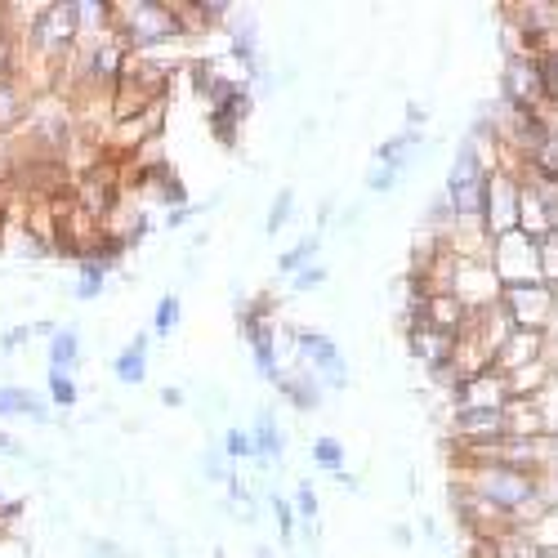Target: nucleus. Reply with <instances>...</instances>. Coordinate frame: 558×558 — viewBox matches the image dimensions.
Wrapping results in <instances>:
<instances>
[{"instance_id": "1", "label": "nucleus", "mask_w": 558, "mask_h": 558, "mask_svg": "<svg viewBox=\"0 0 558 558\" xmlns=\"http://www.w3.org/2000/svg\"><path fill=\"white\" fill-rule=\"evenodd\" d=\"M192 23L184 18V5H161V0H130L117 5V41L130 54H152L166 41H184Z\"/></svg>"}, {"instance_id": "2", "label": "nucleus", "mask_w": 558, "mask_h": 558, "mask_svg": "<svg viewBox=\"0 0 558 558\" xmlns=\"http://www.w3.org/2000/svg\"><path fill=\"white\" fill-rule=\"evenodd\" d=\"M487 175H492V161L478 148L474 139H460L456 152H451L447 166V201L456 210V224H483V197H487Z\"/></svg>"}, {"instance_id": "3", "label": "nucleus", "mask_w": 558, "mask_h": 558, "mask_svg": "<svg viewBox=\"0 0 558 558\" xmlns=\"http://www.w3.org/2000/svg\"><path fill=\"white\" fill-rule=\"evenodd\" d=\"M518 215H523V179H518L514 166H492V175H487V197H483L487 242L514 233Z\"/></svg>"}, {"instance_id": "4", "label": "nucleus", "mask_w": 558, "mask_h": 558, "mask_svg": "<svg viewBox=\"0 0 558 558\" xmlns=\"http://www.w3.org/2000/svg\"><path fill=\"white\" fill-rule=\"evenodd\" d=\"M500 103L558 117V112L550 108V90H545L541 63H536L532 54H505V67H500Z\"/></svg>"}, {"instance_id": "5", "label": "nucleus", "mask_w": 558, "mask_h": 558, "mask_svg": "<svg viewBox=\"0 0 558 558\" xmlns=\"http://www.w3.org/2000/svg\"><path fill=\"white\" fill-rule=\"evenodd\" d=\"M487 264H492L496 282L500 286H532L541 282V246L532 242V237H523L514 228V233L496 237L492 246H487Z\"/></svg>"}, {"instance_id": "6", "label": "nucleus", "mask_w": 558, "mask_h": 558, "mask_svg": "<svg viewBox=\"0 0 558 558\" xmlns=\"http://www.w3.org/2000/svg\"><path fill=\"white\" fill-rule=\"evenodd\" d=\"M81 36V0H59L45 5L41 18H32V50L41 59H67Z\"/></svg>"}, {"instance_id": "7", "label": "nucleus", "mask_w": 558, "mask_h": 558, "mask_svg": "<svg viewBox=\"0 0 558 558\" xmlns=\"http://www.w3.org/2000/svg\"><path fill=\"white\" fill-rule=\"evenodd\" d=\"M500 309L514 322V331H545L554 335L558 322V300H554V286L532 282V286H505L500 291Z\"/></svg>"}, {"instance_id": "8", "label": "nucleus", "mask_w": 558, "mask_h": 558, "mask_svg": "<svg viewBox=\"0 0 558 558\" xmlns=\"http://www.w3.org/2000/svg\"><path fill=\"white\" fill-rule=\"evenodd\" d=\"M447 291L478 317V313L496 309V304H500V291H505V286L496 282V273H492V264H487V259H465V255H456V273H451V286H447Z\"/></svg>"}, {"instance_id": "9", "label": "nucleus", "mask_w": 558, "mask_h": 558, "mask_svg": "<svg viewBox=\"0 0 558 558\" xmlns=\"http://www.w3.org/2000/svg\"><path fill=\"white\" fill-rule=\"evenodd\" d=\"M295 353L309 362V371L326 384V389H344V384H349V362H344L340 344H335L331 335H322V331H295Z\"/></svg>"}, {"instance_id": "10", "label": "nucleus", "mask_w": 558, "mask_h": 558, "mask_svg": "<svg viewBox=\"0 0 558 558\" xmlns=\"http://www.w3.org/2000/svg\"><path fill=\"white\" fill-rule=\"evenodd\" d=\"M447 434L456 447H483V442L505 438V411H474V407H451Z\"/></svg>"}, {"instance_id": "11", "label": "nucleus", "mask_w": 558, "mask_h": 558, "mask_svg": "<svg viewBox=\"0 0 558 558\" xmlns=\"http://www.w3.org/2000/svg\"><path fill=\"white\" fill-rule=\"evenodd\" d=\"M509 402V389H505V375L496 367L492 371H478L469 380H460L451 389V407H474V411H500Z\"/></svg>"}, {"instance_id": "12", "label": "nucleus", "mask_w": 558, "mask_h": 558, "mask_svg": "<svg viewBox=\"0 0 558 558\" xmlns=\"http://www.w3.org/2000/svg\"><path fill=\"white\" fill-rule=\"evenodd\" d=\"M554 335H545V331H509V340L500 344V353H496V362L492 367L505 375V371H518V367H527V362H541V358H550L554 353Z\"/></svg>"}, {"instance_id": "13", "label": "nucleus", "mask_w": 558, "mask_h": 558, "mask_svg": "<svg viewBox=\"0 0 558 558\" xmlns=\"http://www.w3.org/2000/svg\"><path fill=\"white\" fill-rule=\"evenodd\" d=\"M558 384V367H554V353L541 362H527V367L518 371H505V389L509 398H541L545 389H554Z\"/></svg>"}, {"instance_id": "14", "label": "nucleus", "mask_w": 558, "mask_h": 558, "mask_svg": "<svg viewBox=\"0 0 558 558\" xmlns=\"http://www.w3.org/2000/svg\"><path fill=\"white\" fill-rule=\"evenodd\" d=\"M420 143H425V130H416V125H402L398 134H389V139L375 148V166H398V170H407V175H411Z\"/></svg>"}, {"instance_id": "15", "label": "nucleus", "mask_w": 558, "mask_h": 558, "mask_svg": "<svg viewBox=\"0 0 558 558\" xmlns=\"http://www.w3.org/2000/svg\"><path fill=\"white\" fill-rule=\"evenodd\" d=\"M250 442H255V460H259V465H282L286 438H282V425H277L273 407H259V411H255V425H250Z\"/></svg>"}, {"instance_id": "16", "label": "nucleus", "mask_w": 558, "mask_h": 558, "mask_svg": "<svg viewBox=\"0 0 558 558\" xmlns=\"http://www.w3.org/2000/svg\"><path fill=\"white\" fill-rule=\"evenodd\" d=\"M277 393H282V398L291 402L295 411H317V407H322L326 384L317 380L313 371H282V380H277Z\"/></svg>"}, {"instance_id": "17", "label": "nucleus", "mask_w": 558, "mask_h": 558, "mask_svg": "<svg viewBox=\"0 0 558 558\" xmlns=\"http://www.w3.org/2000/svg\"><path fill=\"white\" fill-rule=\"evenodd\" d=\"M148 349H152V335H134L130 349L117 353L112 371H117L121 384H143V375H148Z\"/></svg>"}, {"instance_id": "18", "label": "nucleus", "mask_w": 558, "mask_h": 558, "mask_svg": "<svg viewBox=\"0 0 558 558\" xmlns=\"http://www.w3.org/2000/svg\"><path fill=\"white\" fill-rule=\"evenodd\" d=\"M0 416H27V420H36V425H50L54 420L50 407L27 389H0Z\"/></svg>"}, {"instance_id": "19", "label": "nucleus", "mask_w": 558, "mask_h": 558, "mask_svg": "<svg viewBox=\"0 0 558 558\" xmlns=\"http://www.w3.org/2000/svg\"><path fill=\"white\" fill-rule=\"evenodd\" d=\"M518 536H523L527 545H532L536 554H550L558 550V509H545V514H536L532 523L518 527Z\"/></svg>"}, {"instance_id": "20", "label": "nucleus", "mask_w": 558, "mask_h": 558, "mask_svg": "<svg viewBox=\"0 0 558 558\" xmlns=\"http://www.w3.org/2000/svg\"><path fill=\"white\" fill-rule=\"evenodd\" d=\"M317 250H322V233L300 237V242H295L291 250H282V259H277V273H282V277H295L300 268H309V264H313Z\"/></svg>"}, {"instance_id": "21", "label": "nucleus", "mask_w": 558, "mask_h": 558, "mask_svg": "<svg viewBox=\"0 0 558 558\" xmlns=\"http://www.w3.org/2000/svg\"><path fill=\"white\" fill-rule=\"evenodd\" d=\"M179 322H184V304H179V295H161L157 309H152V340H170V335L179 331Z\"/></svg>"}, {"instance_id": "22", "label": "nucleus", "mask_w": 558, "mask_h": 558, "mask_svg": "<svg viewBox=\"0 0 558 558\" xmlns=\"http://www.w3.org/2000/svg\"><path fill=\"white\" fill-rule=\"evenodd\" d=\"M76 358H81V335H76L72 326L54 331V340H50V371H72Z\"/></svg>"}, {"instance_id": "23", "label": "nucleus", "mask_w": 558, "mask_h": 558, "mask_svg": "<svg viewBox=\"0 0 558 558\" xmlns=\"http://www.w3.org/2000/svg\"><path fill=\"white\" fill-rule=\"evenodd\" d=\"M108 286V264L103 259H81V277H76V300H99Z\"/></svg>"}, {"instance_id": "24", "label": "nucleus", "mask_w": 558, "mask_h": 558, "mask_svg": "<svg viewBox=\"0 0 558 558\" xmlns=\"http://www.w3.org/2000/svg\"><path fill=\"white\" fill-rule=\"evenodd\" d=\"M295 518H300V527H304V536L309 541H317V492H313V483H295Z\"/></svg>"}, {"instance_id": "25", "label": "nucleus", "mask_w": 558, "mask_h": 558, "mask_svg": "<svg viewBox=\"0 0 558 558\" xmlns=\"http://www.w3.org/2000/svg\"><path fill=\"white\" fill-rule=\"evenodd\" d=\"M309 456L317 460V469H326V474H340V469H344V442L331 438V434H322V438H313Z\"/></svg>"}, {"instance_id": "26", "label": "nucleus", "mask_w": 558, "mask_h": 558, "mask_svg": "<svg viewBox=\"0 0 558 558\" xmlns=\"http://www.w3.org/2000/svg\"><path fill=\"white\" fill-rule=\"evenodd\" d=\"M291 219H295V188H282V192L273 197V206H268L264 233H268V237H277L286 224H291Z\"/></svg>"}, {"instance_id": "27", "label": "nucleus", "mask_w": 558, "mask_h": 558, "mask_svg": "<svg viewBox=\"0 0 558 558\" xmlns=\"http://www.w3.org/2000/svg\"><path fill=\"white\" fill-rule=\"evenodd\" d=\"M18 121H23V94L9 81H0V130H14Z\"/></svg>"}, {"instance_id": "28", "label": "nucleus", "mask_w": 558, "mask_h": 558, "mask_svg": "<svg viewBox=\"0 0 558 558\" xmlns=\"http://www.w3.org/2000/svg\"><path fill=\"white\" fill-rule=\"evenodd\" d=\"M402 179H407V170H398V166H371L367 170V192H380L384 197V192H393Z\"/></svg>"}, {"instance_id": "29", "label": "nucleus", "mask_w": 558, "mask_h": 558, "mask_svg": "<svg viewBox=\"0 0 558 558\" xmlns=\"http://www.w3.org/2000/svg\"><path fill=\"white\" fill-rule=\"evenodd\" d=\"M273 514H277V532H282V545L295 541V527H300V518H295V505L286 496H273Z\"/></svg>"}, {"instance_id": "30", "label": "nucleus", "mask_w": 558, "mask_h": 558, "mask_svg": "<svg viewBox=\"0 0 558 558\" xmlns=\"http://www.w3.org/2000/svg\"><path fill=\"white\" fill-rule=\"evenodd\" d=\"M224 456L228 460H255V442H250V429H228V434H224Z\"/></svg>"}, {"instance_id": "31", "label": "nucleus", "mask_w": 558, "mask_h": 558, "mask_svg": "<svg viewBox=\"0 0 558 558\" xmlns=\"http://www.w3.org/2000/svg\"><path fill=\"white\" fill-rule=\"evenodd\" d=\"M541 282L558 286V233H550L541 242Z\"/></svg>"}, {"instance_id": "32", "label": "nucleus", "mask_w": 558, "mask_h": 558, "mask_svg": "<svg viewBox=\"0 0 558 558\" xmlns=\"http://www.w3.org/2000/svg\"><path fill=\"white\" fill-rule=\"evenodd\" d=\"M50 398L59 402V407H76L81 393H76V384H72V375L67 371H50Z\"/></svg>"}, {"instance_id": "33", "label": "nucleus", "mask_w": 558, "mask_h": 558, "mask_svg": "<svg viewBox=\"0 0 558 558\" xmlns=\"http://www.w3.org/2000/svg\"><path fill=\"white\" fill-rule=\"evenodd\" d=\"M322 282H326V268H322V264H309V268H300V273L291 277V291L304 295V291H317Z\"/></svg>"}, {"instance_id": "34", "label": "nucleus", "mask_w": 558, "mask_h": 558, "mask_svg": "<svg viewBox=\"0 0 558 558\" xmlns=\"http://www.w3.org/2000/svg\"><path fill=\"white\" fill-rule=\"evenodd\" d=\"M201 469H206V474L215 478V483H228V478H233V474H228V456H224V447H219V451H206V456H201Z\"/></svg>"}, {"instance_id": "35", "label": "nucleus", "mask_w": 558, "mask_h": 558, "mask_svg": "<svg viewBox=\"0 0 558 558\" xmlns=\"http://www.w3.org/2000/svg\"><path fill=\"white\" fill-rule=\"evenodd\" d=\"M27 335H32V326H14V331H5V340H0V349L14 353L18 344H27Z\"/></svg>"}, {"instance_id": "36", "label": "nucleus", "mask_w": 558, "mask_h": 558, "mask_svg": "<svg viewBox=\"0 0 558 558\" xmlns=\"http://www.w3.org/2000/svg\"><path fill=\"white\" fill-rule=\"evenodd\" d=\"M90 558H125V554H121V545H112V541H90Z\"/></svg>"}, {"instance_id": "37", "label": "nucleus", "mask_w": 558, "mask_h": 558, "mask_svg": "<svg viewBox=\"0 0 558 558\" xmlns=\"http://www.w3.org/2000/svg\"><path fill=\"white\" fill-rule=\"evenodd\" d=\"M425 121H429V108H425V103H407V125L425 130Z\"/></svg>"}, {"instance_id": "38", "label": "nucleus", "mask_w": 558, "mask_h": 558, "mask_svg": "<svg viewBox=\"0 0 558 558\" xmlns=\"http://www.w3.org/2000/svg\"><path fill=\"white\" fill-rule=\"evenodd\" d=\"M197 210H201V206H184V210H170V215H166V228H184L188 219L197 215Z\"/></svg>"}, {"instance_id": "39", "label": "nucleus", "mask_w": 558, "mask_h": 558, "mask_svg": "<svg viewBox=\"0 0 558 558\" xmlns=\"http://www.w3.org/2000/svg\"><path fill=\"white\" fill-rule=\"evenodd\" d=\"M335 483H340V492H362L358 474H349V469H340V474H335Z\"/></svg>"}, {"instance_id": "40", "label": "nucleus", "mask_w": 558, "mask_h": 558, "mask_svg": "<svg viewBox=\"0 0 558 558\" xmlns=\"http://www.w3.org/2000/svg\"><path fill=\"white\" fill-rule=\"evenodd\" d=\"M0 456H23V442L9 438V434H0Z\"/></svg>"}, {"instance_id": "41", "label": "nucleus", "mask_w": 558, "mask_h": 558, "mask_svg": "<svg viewBox=\"0 0 558 558\" xmlns=\"http://www.w3.org/2000/svg\"><path fill=\"white\" fill-rule=\"evenodd\" d=\"M161 402H166V407H184V389H175V384L161 389Z\"/></svg>"}, {"instance_id": "42", "label": "nucleus", "mask_w": 558, "mask_h": 558, "mask_svg": "<svg viewBox=\"0 0 558 558\" xmlns=\"http://www.w3.org/2000/svg\"><path fill=\"white\" fill-rule=\"evenodd\" d=\"M389 536H393V545H411V527H407V523H398Z\"/></svg>"}, {"instance_id": "43", "label": "nucleus", "mask_w": 558, "mask_h": 558, "mask_svg": "<svg viewBox=\"0 0 558 558\" xmlns=\"http://www.w3.org/2000/svg\"><path fill=\"white\" fill-rule=\"evenodd\" d=\"M331 210H335V201H322V206H317V224H326V219H331Z\"/></svg>"}, {"instance_id": "44", "label": "nucleus", "mask_w": 558, "mask_h": 558, "mask_svg": "<svg viewBox=\"0 0 558 558\" xmlns=\"http://www.w3.org/2000/svg\"><path fill=\"white\" fill-rule=\"evenodd\" d=\"M255 558H273V550H268V545H259V550H255Z\"/></svg>"}, {"instance_id": "45", "label": "nucleus", "mask_w": 558, "mask_h": 558, "mask_svg": "<svg viewBox=\"0 0 558 558\" xmlns=\"http://www.w3.org/2000/svg\"><path fill=\"white\" fill-rule=\"evenodd\" d=\"M541 558H558V550H550V554H541Z\"/></svg>"}, {"instance_id": "46", "label": "nucleus", "mask_w": 558, "mask_h": 558, "mask_svg": "<svg viewBox=\"0 0 558 558\" xmlns=\"http://www.w3.org/2000/svg\"><path fill=\"white\" fill-rule=\"evenodd\" d=\"M554 233H558V210H554Z\"/></svg>"}, {"instance_id": "47", "label": "nucleus", "mask_w": 558, "mask_h": 558, "mask_svg": "<svg viewBox=\"0 0 558 558\" xmlns=\"http://www.w3.org/2000/svg\"><path fill=\"white\" fill-rule=\"evenodd\" d=\"M554 300H558V286H554Z\"/></svg>"}, {"instance_id": "48", "label": "nucleus", "mask_w": 558, "mask_h": 558, "mask_svg": "<svg viewBox=\"0 0 558 558\" xmlns=\"http://www.w3.org/2000/svg\"><path fill=\"white\" fill-rule=\"evenodd\" d=\"M215 558H224V554H215Z\"/></svg>"}]
</instances>
